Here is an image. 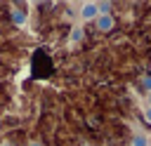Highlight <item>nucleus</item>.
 Returning <instances> with one entry per match:
<instances>
[{
  "mask_svg": "<svg viewBox=\"0 0 151 146\" xmlns=\"http://www.w3.org/2000/svg\"><path fill=\"white\" fill-rule=\"evenodd\" d=\"M12 21H14L17 26H24V24H26V12H24V9H12Z\"/></svg>",
  "mask_w": 151,
  "mask_h": 146,
  "instance_id": "nucleus-3",
  "label": "nucleus"
},
{
  "mask_svg": "<svg viewBox=\"0 0 151 146\" xmlns=\"http://www.w3.org/2000/svg\"><path fill=\"white\" fill-rule=\"evenodd\" d=\"M146 101H149V108H151V92H149V97H146Z\"/></svg>",
  "mask_w": 151,
  "mask_h": 146,
  "instance_id": "nucleus-9",
  "label": "nucleus"
},
{
  "mask_svg": "<svg viewBox=\"0 0 151 146\" xmlns=\"http://www.w3.org/2000/svg\"><path fill=\"white\" fill-rule=\"evenodd\" d=\"M132 146H149V139L144 134H134L132 137Z\"/></svg>",
  "mask_w": 151,
  "mask_h": 146,
  "instance_id": "nucleus-4",
  "label": "nucleus"
},
{
  "mask_svg": "<svg viewBox=\"0 0 151 146\" xmlns=\"http://www.w3.org/2000/svg\"><path fill=\"white\" fill-rule=\"evenodd\" d=\"M94 26H97V31H101V33H109V31H113V26H116V19H113V14H99V16L94 19Z\"/></svg>",
  "mask_w": 151,
  "mask_h": 146,
  "instance_id": "nucleus-1",
  "label": "nucleus"
},
{
  "mask_svg": "<svg viewBox=\"0 0 151 146\" xmlns=\"http://www.w3.org/2000/svg\"><path fill=\"white\" fill-rule=\"evenodd\" d=\"M80 16H83V19H97V16H99L97 2H85L83 9H80Z\"/></svg>",
  "mask_w": 151,
  "mask_h": 146,
  "instance_id": "nucleus-2",
  "label": "nucleus"
},
{
  "mask_svg": "<svg viewBox=\"0 0 151 146\" xmlns=\"http://www.w3.org/2000/svg\"><path fill=\"white\" fill-rule=\"evenodd\" d=\"M80 146H90V144H80Z\"/></svg>",
  "mask_w": 151,
  "mask_h": 146,
  "instance_id": "nucleus-11",
  "label": "nucleus"
},
{
  "mask_svg": "<svg viewBox=\"0 0 151 146\" xmlns=\"http://www.w3.org/2000/svg\"><path fill=\"white\" fill-rule=\"evenodd\" d=\"M71 40H73V42H80V40H83V28H73V31H71Z\"/></svg>",
  "mask_w": 151,
  "mask_h": 146,
  "instance_id": "nucleus-5",
  "label": "nucleus"
},
{
  "mask_svg": "<svg viewBox=\"0 0 151 146\" xmlns=\"http://www.w3.org/2000/svg\"><path fill=\"white\" fill-rule=\"evenodd\" d=\"M28 146H42V144H38V141H31V144H28Z\"/></svg>",
  "mask_w": 151,
  "mask_h": 146,
  "instance_id": "nucleus-8",
  "label": "nucleus"
},
{
  "mask_svg": "<svg viewBox=\"0 0 151 146\" xmlns=\"http://www.w3.org/2000/svg\"><path fill=\"white\" fill-rule=\"evenodd\" d=\"M144 115H146V120L151 122V108H149V106H146V111H144Z\"/></svg>",
  "mask_w": 151,
  "mask_h": 146,
  "instance_id": "nucleus-7",
  "label": "nucleus"
},
{
  "mask_svg": "<svg viewBox=\"0 0 151 146\" xmlns=\"http://www.w3.org/2000/svg\"><path fill=\"white\" fill-rule=\"evenodd\" d=\"M0 146H14V144H0Z\"/></svg>",
  "mask_w": 151,
  "mask_h": 146,
  "instance_id": "nucleus-10",
  "label": "nucleus"
},
{
  "mask_svg": "<svg viewBox=\"0 0 151 146\" xmlns=\"http://www.w3.org/2000/svg\"><path fill=\"white\" fill-rule=\"evenodd\" d=\"M149 146H151V141H149Z\"/></svg>",
  "mask_w": 151,
  "mask_h": 146,
  "instance_id": "nucleus-12",
  "label": "nucleus"
},
{
  "mask_svg": "<svg viewBox=\"0 0 151 146\" xmlns=\"http://www.w3.org/2000/svg\"><path fill=\"white\" fill-rule=\"evenodd\" d=\"M142 87H144L146 92H151V73H146V75L142 78Z\"/></svg>",
  "mask_w": 151,
  "mask_h": 146,
  "instance_id": "nucleus-6",
  "label": "nucleus"
}]
</instances>
